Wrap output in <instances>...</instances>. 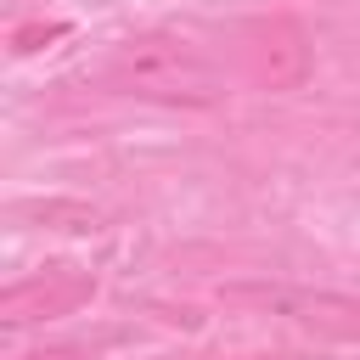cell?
I'll return each instance as SVG.
<instances>
[{"label": "cell", "mask_w": 360, "mask_h": 360, "mask_svg": "<svg viewBox=\"0 0 360 360\" xmlns=\"http://www.w3.org/2000/svg\"><path fill=\"white\" fill-rule=\"evenodd\" d=\"M101 84L118 90V96H135V101H163V107H214L225 101V73L219 62L180 39V34H129L107 51L101 62Z\"/></svg>", "instance_id": "6da1fadb"}, {"label": "cell", "mask_w": 360, "mask_h": 360, "mask_svg": "<svg viewBox=\"0 0 360 360\" xmlns=\"http://www.w3.org/2000/svg\"><path fill=\"white\" fill-rule=\"evenodd\" d=\"M231 304H253L276 321H292L315 338L332 343H360V304L343 292H315V287H281V281H248V287H225Z\"/></svg>", "instance_id": "7a4b0ae2"}, {"label": "cell", "mask_w": 360, "mask_h": 360, "mask_svg": "<svg viewBox=\"0 0 360 360\" xmlns=\"http://www.w3.org/2000/svg\"><path fill=\"white\" fill-rule=\"evenodd\" d=\"M236 68L259 90H298L315 68V51L292 17H253L236 28Z\"/></svg>", "instance_id": "3957f363"}, {"label": "cell", "mask_w": 360, "mask_h": 360, "mask_svg": "<svg viewBox=\"0 0 360 360\" xmlns=\"http://www.w3.org/2000/svg\"><path fill=\"white\" fill-rule=\"evenodd\" d=\"M96 292V276L79 270V264H51L28 281H11L0 292V321L6 326H28V321H56V315H73L79 304H90Z\"/></svg>", "instance_id": "277c9868"}, {"label": "cell", "mask_w": 360, "mask_h": 360, "mask_svg": "<svg viewBox=\"0 0 360 360\" xmlns=\"http://www.w3.org/2000/svg\"><path fill=\"white\" fill-rule=\"evenodd\" d=\"M22 360H84V349H73V343H56V349H28Z\"/></svg>", "instance_id": "5b68a950"}]
</instances>
